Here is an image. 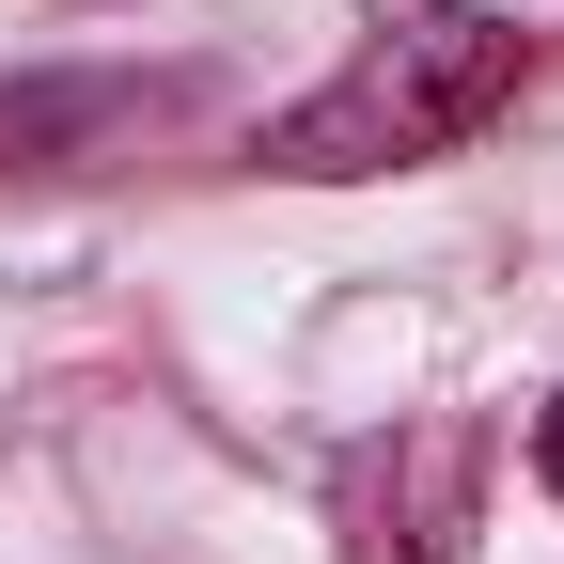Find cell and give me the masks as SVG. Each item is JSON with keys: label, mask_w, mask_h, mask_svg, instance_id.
<instances>
[{"label": "cell", "mask_w": 564, "mask_h": 564, "mask_svg": "<svg viewBox=\"0 0 564 564\" xmlns=\"http://www.w3.org/2000/svg\"><path fill=\"white\" fill-rule=\"evenodd\" d=\"M533 470H549V502H564V392L533 408Z\"/></svg>", "instance_id": "2"}, {"label": "cell", "mask_w": 564, "mask_h": 564, "mask_svg": "<svg viewBox=\"0 0 564 564\" xmlns=\"http://www.w3.org/2000/svg\"><path fill=\"white\" fill-rule=\"evenodd\" d=\"M533 79V32L518 17H486V0H423V17H377L361 47L329 63V79L282 110L251 158L282 188H361V173H423V158H455V141H486L518 110Z\"/></svg>", "instance_id": "1"}]
</instances>
